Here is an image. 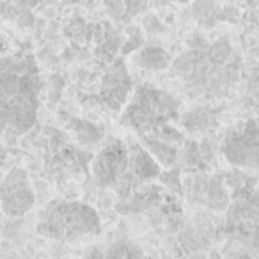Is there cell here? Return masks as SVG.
Returning a JSON list of instances; mask_svg holds the SVG:
<instances>
[{
    "instance_id": "7c38bea8",
    "label": "cell",
    "mask_w": 259,
    "mask_h": 259,
    "mask_svg": "<svg viewBox=\"0 0 259 259\" xmlns=\"http://www.w3.org/2000/svg\"><path fill=\"white\" fill-rule=\"evenodd\" d=\"M134 62L142 69L162 71L170 66V55L160 47H142L134 54Z\"/></svg>"
},
{
    "instance_id": "52a82bcc",
    "label": "cell",
    "mask_w": 259,
    "mask_h": 259,
    "mask_svg": "<svg viewBox=\"0 0 259 259\" xmlns=\"http://www.w3.org/2000/svg\"><path fill=\"white\" fill-rule=\"evenodd\" d=\"M128 146L119 139L108 141L98 151L91 163V176L93 181L101 188H115L119 181L128 174L130 167Z\"/></svg>"
},
{
    "instance_id": "7402d4cb",
    "label": "cell",
    "mask_w": 259,
    "mask_h": 259,
    "mask_svg": "<svg viewBox=\"0 0 259 259\" xmlns=\"http://www.w3.org/2000/svg\"><path fill=\"white\" fill-rule=\"evenodd\" d=\"M4 158H6V149L0 148V162H4Z\"/></svg>"
},
{
    "instance_id": "8fae6325",
    "label": "cell",
    "mask_w": 259,
    "mask_h": 259,
    "mask_svg": "<svg viewBox=\"0 0 259 259\" xmlns=\"http://www.w3.org/2000/svg\"><path fill=\"white\" fill-rule=\"evenodd\" d=\"M142 146L153 155V158L163 167H172L178 162V146L172 142H167L163 139H158L155 135H141Z\"/></svg>"
},
{
    "instance_id": "44dd1931",
    "label": "cell",
    "mask_w": 259,
    "mask_h": 259,
    "mask_svg": "<svg viewBox=\"0 0 259 259\" xmlns=\"http://www.w3.org/2000/svg\"><path fill=\"white\" fill-rule=\"evenodd\" d=\"M156 2H160V4H167V2H181V4H185L188 0H156Z\"/></svg>"
},
{
    "instance_id": "3957f363",
    "label": "cell",
    "mask_w": 259,
    "mask_h": 259,
    "mask_svg": "<svg viewBox=\"0 0 259 259\" xmlns=\"http://www.w3.org/2000/svg\"><path fill=\"white\" fill-rule=\"evenodd\" d=\"M181 101L174 94L149 83L132 93L121 112V124L141 135H153L180 117Z\"/></svg>"
},
{
    "instance_id": "ac0fdd59",
    "label": "cell",
    "mask_w": 259,
    "mask_h": 259,
    "mask_svg": "<svg viewBox=\"0 0 259 259\" xmlns=\"http://www.w3.org/2000/svg\"><path fill=\"white\" fill-rule=\"evenodd\" d=\"M144 29L148 30V32H163V30H165V27L162 25V23L158 22V18H156V16H153V15H149V16H146L144 18Z\"/></svg>"
},
{
    "instance_id": "ffe728a7",
    "label": "cell",
    "mask_w": 259,
    "mask_h": 259,
    "mask_svg": "<svg viewBox=\"0 0 259 259\" xmlns=\"http://www.w3.org/2000/svg\"><path fill=\"white\" fill-rule=\"evenodd\" d=\"M142 45V39L141 36H132L130 37V41H126L124 43V48H122V54H132L134 50H139Z\"/></svg>"
},
{
    "instance_id": "cb8c5ba5",
    "label": "cell",
    "mask_w": 259,
    "mask_h": 259,
    "mask_svg": "<svg viewBox=\"0 0 259 259\" xmlns=\"http://www.w3.org/2000/svg\"><path fill=\"white\" fill-rule=\"evenodd\" d=\"M0 181H2V180H0Z\"/></svg>"
},
{
    "instance_id": "e0dca14e",
    "label": "cell",
    "mask_w": 259,
    "mask_h": 259,
    "mask_svg": "<svg viewBox=\"0 0 259 259\" xmlns=\"http://www.w3.org/2000/svg\"><path fill=\"white\" fill-rule=\"evenodd\" d=\"M209 124H211V115L206 114L202 108L188 112L183 119V126L188 132H204Z\"/></svg>"
},
{
    "instance_id": "5b68a950",
    "label": "cell",
    "mask_w": 259,
    "mask_h": 259,
    "mask_svg": "<svg viewBox=\"0 0 259 259\" xmlns=\"http://www.w3.org/2000/svg\"><path fill=\"white\" fill-rule=\"evenodd\" d=\"M227 231L259 252V190L238 187L227 215Z\"/></svg>"
},
{
    "instance_id": "4fadbf2b",
    "label": "cell",
    "mask_w": 259,
    "mask_h": 259,
    "mask_svg": "<svg viewBox=\"0 0 259 259\" xmlns=\"http://www.w3.org/2000/svg\"><path fill=\"white\" fill-rule=\"evenodd\" d=\"M130 158L134 160V163H132L134 174H132V176L139 178L141 181L151 180V178H158L160 174H162V172H160V163L155 162L153 155L146 148L135 146L134 155L130 156Z\"/></svg>"
},
{
    "instance_id": "30bf717a",
    "label": "cell",
    "mask_w": 259,
    "mask_h": 259,
    "mask_svg": "<svg viewBox=\"0 0 259 259\" xmlns=\"http://www.w3.org/2000/svg\"><path fill=\"white\" fill-rule=\"evenodd\" d=\"M197 187L201 188V195L199 201L202 204H206L208 208H211L213 211H224L229 208V195H227L224 185L219 180H208V181H197Z\"/></svg>"
},
{
    "instance_id": "6da1fadb",
    "label": "cell",
    "mask_w": 259,
    "mask_h": 259,
    "mask_svg": "<svg viewBox=\"0 0 259 259\" xmlns=\"http://www.w3.org/2000/svg\"><path fill=\"white\" fill-rule=\"evenodd\" d=\"M41 75L30 55L0 59V137L22 135L34 126Z\"/></svg>"
},
{
    "instance_id": "9a60e30c",
    "label": "cell",
    "mask_w": 259,
    "mask_h": 259,
    "mask_svg": "<svg viewBox=\"0 0 259 259\" xmlns=\"http://www.w3.org/2000/svg\"><path fill=\"white\" fill-rule=\"evenodd\" d=\"M144 252H142L141 247L134 243V241L126 240V238H121L115 243H112L110 247L105 252V257H119V259H132V257H142Z\"/></svg>"
},
{
    "instance_id": "603a6c76",
    "label": "cell",
    "mask_w": 259,
    "mask_h": 259,
    "mask_svg": "<svg viewBox=\"0 0 259 259\" xmlns=\"http://www.w3.org/2000/svg\"><path fill=\"white\" fill-rule=\"evenodd\" d=\"M250 2H254V4H259V0H250Z\"/></svg>"
},
{
    "instance_id": "7a4b0ae2",
    "label": "cell",
    "mask_w": 259,
    "mask_h": 259,
    "mask_svg": "<svg viewBox=\"0 0 259 259\" xmlns=\"http://www.w3.org/2000/svg\"><path fill=\"white\" fill-rule=\"evenodd\" d=\"M170 69L195 93L217 94L236 80L238 59L227 37H220L211 45L181 54L170 62Z\"/></svg>"
},
{
    "instance_id": "9c48e42d",
    "label": "cell",
    "mask_w": 259,
    "mask_h": 259,
    "mask_svg": "<svg viewBox=\"0 0 259 259\" xmlns=\"http://www.w3.org/2000/svg\"><path fill=\"white\" fill-rule=\"evenodd\" d=\"M132 94V78H130L128 68L124 59H115L107 68L101 82L100 100L112 110H122Z\"/></svg>"
},
{
    "instance_id": "5bb4252c",
    "label": "cell",
    "mask_w": 259,
    "mask_h": 259,
    "mask_svg": "<svg viewBox=\"0 0 259 259\" xmlns=\"http://www.w3.org/2000/svg\"><path fill=\"white\" fill-rule=\"evenodd\" d=\"M194 16L204 29H211L215 25L217 18H219V8L211 0H195L192 6Z\"/></svg>"
},
{
    "instance_id": "277c9868",
    "label": "cell",
    "mask_w": 259,
    "mask_h": 259,
    "mask_svg": "<svg viewBox=\"0 0 259 259\" xmlns=\"http://www.w3.org/2000/svg\"><path fill=\"white\" fill-rule=\"evenodd\" d=\"M37 233L48 240L73 243L100 233L101 220L91 204L82 201H52L37 219Z\"/></svg>"
},
{
    "instance_id": "ba28073f",
    "label": "cell",
    "mask_w": 259,
    "mask_h": 259,
    "mask_svg": "<svg viewBox=\"0 0 259 259\" xmlns=\"http://www.w3.org/2000/svg\"><path fill=\"white\" fill-rule=\"evenodd\" d=\"M36 194L25 169L15 167L0 181V209L11 219H18L34 208Z\"/></svg>"
},
{
    "instance_id": "d6986e66",
    "label": "cell",
    "mask_w": 259,
    "mask_h": 259,
    "mask_svg": "<svg viewBox=\"0 0 259 259\" xmlns=\"http://www.w3.org/2000/svg\"><path fill=\"white\" fill-rule=\"evenodd\" d=\"M146 8L144 0H124V11L128 15H137Z\"/></svg>"
},
{
    "instance_id": "2e32d148",
    "label": "cell",
    "mask_w": 259,
    "mask_h": 259,
    "mask_svg": "<svg viewBox=\"0 0 259 259\" xmlns=\"http://www.w3.org/2000/svg\"><path fill=\"white\" fill-rule=\"evenodd\" d=\"M73 130H75L76 137L82 144H96L101 139V128L89 121H82V119H75L73 121Z\"/></svg>"
},
{
    "instance_id": "8992f818",
    "label": "cell",
    "mask_w": 259,
    "mask_h": 259,
    "mask_svg": "<svg viewBox=\"0 0 259 259\" xmlns=\"http://www.w3.org/2000/svg\"><path fill=\"white\" fill-rule=\"evenodd\" d=\"M220 149L231 165L259 170V126L250 119L240 128L231 130L224 137Z\"/></svg>"
}]
</instances>
